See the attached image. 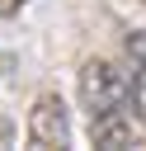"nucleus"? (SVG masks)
<instances>
[{"instance_id":"nucleus-1","label":"nucleus","mask_w":146,"mask_h":151,"mask_svg":"<svg viewBox=\"0 0 146 151\" xmlns=\"http://www.w3.org/2000/svg\"><path fill=\"white\" fill-rule=\"evenodd\" d=\"M127 99H132L127 71H118L108 57H85V66H80V109L89 113V123L127 109Z\"/></svg>"},{"instance_id":"nucleus-2","label":"nucleus","mask_w":146,"mask_h":151,"mask_svg":"<svg viewBox=\"0 0 146 151\" xmlns=\"http://www.w3.org/2000/svg\"><path fill=\"white\" fill-rule=\"evenodd\" d=\"M24 132H28V151H57V146H66V142H71V118H66L61 94L42 90V94L28 104Z\"/></svg>"},{"instance_id":"nucleus-3","label":"nucleus","mask_w":146,"mask_h":151,"mask_svg":"<svg viewBox=\"0 0 146 151\" xmlns=\"http://www.w3.org/2000/svg\"><path fill=\"white\" fill-rule=\"evenodd\" d=\"M137 142H141V132H137V123H132L127 109L89 123V146L94 151H137Z\"/></svg>"},{"instance_id":"nucleus-4","label":"nucleus","mask_w":146,"mask_h":151,"mask_svg":"<svg viewBox=\"0 0 146 151\" xmlns=\"http://www.w3.org/2000/svg\"><path fill=\"white\" fill-rule=\"evenodd\" d=\"M132 109L146 123V61H137V76H132Z\"/></svg>"},{"instance_id":"nucleus-5","label":"nucleus","mask_w":146,"mask_h":151,"mask_svg":"<svg viewBox=\"0 0 146 151\" xmlns=\"http://www.w3.org/2000/svg\"><path fill=\"white\" fill-rule=\"evenodd\" d=\"M28 0H0V19H9V14H19Z\"/></svg>"},{"instance_id":"nucleus-6","label":"nucleus","mask_w":146,"mask_h":151,"mask_svg":"<svg viewBox=\"0 0 146 151\" xmlns=\"http://www.w3.org/2000/svg\"><path fill=\"white\" fill-rule=\"evenodd\" d=\"M137 151H146V132H141V142H137Z\"/></svg>"},{"instance_id":"nucleus-7","label":"nucleus","mask_w":146,"mask_h":151,"mask_svg":"<svg viewBox=\"0 0 146 151\" xmlns=\"http://www.w3.org/2000/svg\"><path fill=\"white\" fill-rule=\"evenodd\" d=\"M57 151H71V146H57Z\"/></svg>"}]
</instances>
